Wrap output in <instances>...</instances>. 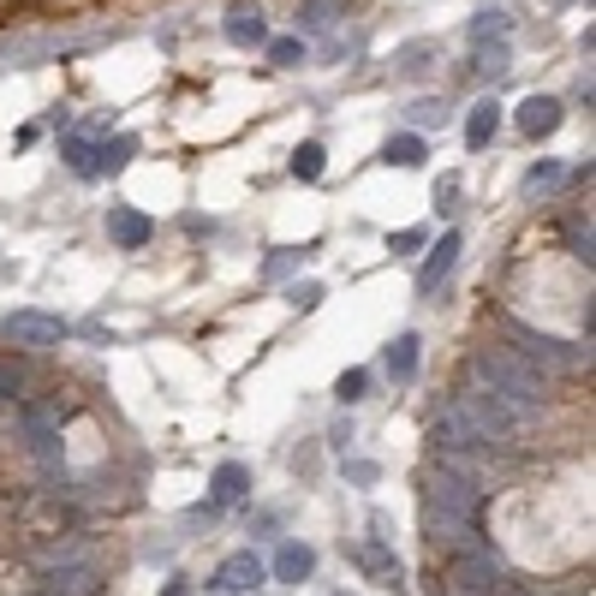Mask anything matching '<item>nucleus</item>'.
Masks as SVG:
<instances>
[{"instance_id":"1","label":"nucleus","mask_w":596,"mask_h":596,"mask_svg":"<svg viewBox=\"0 0 596 596\" xmlns=\"http://www.w3.org/2000/svg\"><path fill=\"white\" fill-rule=\"evenodd\" d=\"M453 412H460L465 424L477 429V441H484V448H489V441H513L519 429H525L531 417H537L531 405L507 400L501 388H489V382H465L460 394H453Z\"/></svg>"},{"instance_id":"2","label":"nucleus","mask_w":596,"mask_h":596,"mask_svg":"<svg viewBox=\"0 0 596 596\" xmlns=\"http://www.w3.org/2000/svg\"><path fill=\"white\" fill-rule=\"evenodd\" d=\"M477 382L501 388L507 400H519V405H531V412H537V400H543V388H549V376H543V364H531L525 352H513L507 340H496V346L477 352Z\"/></svg>"},{"instance_id":"3","label":"nucleus","mask_w":596,"mask_h":596,"mask_svg":"<svg viewBox=\"0 0 596 596\" xmlns=\"http://www.w3.org/2000/svg\"><path fill=\"white\" fill-rule=\"evenodd\" d=\"M501 555L489 549V543H477V549H465V555H448V591L453 596H489L501 585Z\"/></svg>"},{"instance_id":"4","label":"nucleus","mask_w":596,"mask_h":596,"mask_svg":"<svg viewBox=\"0 0 596 596\" xmlns=\"http://www.w3.org/2000/svg\"><path fill=\"white\" fill-rule=\"evenodd\" d=\"M0 335H7L12 346H60L72 328L48 311H12V316H0Z\"/></svg>"},{"instance_id":"5","label":"nucleus","mask_w":596,"mask_h":596,"mask_svg":"<svg viewBox=\"0 0 596 596\" xmlns=\"http://www.w3.org/2000/svg\"><path fill=\"white\" fill-rule=\"evenodd\" d=\"M507 346L525 352L531 364H549V370H561V364H573V358H579L573 346H561V340L537 335V328H525V323H507Z\"/></svg>"},{"instance_id":"6","label":"nucleus","mask_w":596,"mask_h":596,"mask_svg":"<svg viewBox=\"0 0 596 596\" xmlns=\"http://www.w3.org/2000/svg\"><path fill=\"white\" fill-rule=\"evenodd\" d=\"M263 585V561L251 549H239V555H227L221 567H215V579H209V591L215 596H251Z\"/></svg>"},{"instance_id":"7","label":"nucleus","mask_w":596,"mask_h":596,"mask_svg":"<svg viewBox=\"0 0 596 596\" xmlns=\"http://www.w3.org/2000/svg\"><path fill=\"white\" fill-rule=\"evenodd\" d=\"M101 591V573L90 561H66V567H48L42 585H36L31 596H96Z\"/></svg>"},{"instance_id":"8","label":"nucleus","mask_w":596,"mask_h":596,"mask_svg":"<svg viewBox=\"0 0 596 596\" xmlns=\"http://www.w3.org/2000/svg\"><path fill=\"white\" fill-rule=\"evenodd\" d=\"M19 424H24V436H31L36 460L60 465V424H54V412H42V405H19Z\"/></svg>"},{"instance_id":"9","label":"nucleus","mask_w":596,"mask_h":596,"mask_svg":"<svg viewBox=\"0 0 596 596\" xmlns=\"http://www.w3.org/2000/svg\"><path fill=\"white\" fill-rule=\"evenodd\" d=\"M108 239H113L120 251H144L149 239H156V227H149L144 209H132V203H113V209H108Z\"/></svg>"},{"instance_id":"10","label":"nucleus","mask_w":596,"mask_h":596,"mask_svg":"<svg viewBox=\"0 0 596 596\" xmlns=\"http://www.w3.org/2000/svg\"><path fill=\"white\" fill-rule=\"evenodd\" d=\"M352 555H358V567H364V573L376 579V585L400 591L405 567H400V555H388V543H382V537H364V543H358V549H352Z\"/></svg>"},{"instance_id":"11","label":"nucleus","mask_w":596,"mask_h":596,"mask_svg":"<svg viewBox=\"0 0 596 596\" xmlns=\"http://www.w3.org/2000/svg\"><path fill=\"white\" fill-rule=\"evenodd\" d=\"M221 31H227V42H233V48H263V42H269V24H263V12L245 7V0H239V7H227Z\"/></svg>"},{"instance_id":"12","label":"nucleus","mask_w":596,"mask_h":596,"mask_svg":"<svg viewBox=\"0 0 596 596\" xmlns=\"http://www.w3.org/2000/svg\"><path fill=\"white\" fill-rule=\"evenodd\" d=\"M245 496H251V465L221 460V465H215V477H209V507H233Z\"/></svg>"},{"instance_id":"13","label":"nucleus","mask_w":596,"mask_h":596,"mask_svg":"<svg viewBox=\"0 0 596 596\" xmlns=\"http://www.w3.org/2000/svg\"><path fill=\"white\" fill-rule=\"evenodd\" d=\"M453 263H460V233H441V245L429 251L424 269H417V293H436V287L453 275Z\"/></svg>"},{"instance_id":"14","label":"nucleus","mask_w":596,"mask_h":596,"mask_svg":"<svg viewBox=\"0 0 596 596\" xmlns=\"http://www.w3.org/2000/svg\"><path fill=\"white\" fill-rule=\"evenodd\" d=\"M513 120H519V132H525V137H549L555 125H561V101H555V96H525Z\"/></svg>"},{"instance_id":"15","label":"nucleus","mask_w":596,"mask_h":596,"mask_svg":"<svg viewBox=\"0 0 596 596\" xmlns=\"http://www.w3.org/2000/svg\"><path fill=\"white\" fill-rule=\"evenodd\" d=\"M436 448H441V453H472V448H484V441H477V429L465 424L460 412H453V400H448V412L436 417Z\"/></svg>"},{"instance_id":"16","label":"nucleus","mask_w":596,"mask_h":596,"mask_svg":"<svg viewBox=\"0 0 596 596\" xmlns=\"http://www.w3.org/2000/svg\"><path fill=\"white\" fill-rule=\"evenodd\" d=\"M496 132H501V101L484 96L472 113H465V144H472V149H489V144H496Z\"/></svg>"},{"instance_id":"17","label":"nucleus","mask_w":596,"mask_h":596,"mask_svg":"<svg viewBox=\"0 0 596 596\" xmlns=\"http://www.w3.org/2000/svg\"><path fill=\"white\" fill-rule=\"evenodd\" d=\"M311 573H316L311 543H281V555H275V579H281V585H304Z\"/></svg>"},{"instance_id":"18","label":"nucleus","mask_w":596,"mask_h":596,"mask_svg":"<svg viewBox=\"0 0 596 596\" xmlns=\"http://www.w3.org/2000/svg\"><path fill=\"white\" fill-rule=\"evenodd\" d=\"M417 352H424V340H417V335H400L394 346H388V358H382L388 364V382H400V388L417 382Z\"/></svg>"},{"instance_id":"19","label":"nucleus","mask_w":596,"mask_h":596,"mask_svg":"<svg viewBox=\"0 0 596 596\" xmlns=\"http://www.w3.org/2000/svg\"><path fill=\"white\" fill-rule=\"evenodd\" d=\"M382 161H388V168H424V137H417V132L388 137V144H382Z\"/></svg>"},{"instance_id":"20","label":"nucleus","mask_w":596,"mask_h":596,"mask_svg":"<svg viewBox=\"0 0 596 596\" xmlns=\"http://www.w3.org/2000/svg\"><path fill=\"white\" fill-rule=\"evenodd\" d=\"M60 156H66V168L78 173V180H96V144H90V137L72 132L66 144H60Z\"/></svg>"},{"instance_id":"21","label":"nucleus","mask_w":596,"mask_h":596,"mask_svg":"<svg viewBox=\"0 0 596 596\" xmlns=\"http://www.w3.org/2000/svg\"><path fill=\"white\" fill-rule=\"evenodd\" d=\"M465 31H472L477 48H484V42H507V12H501V7H484L472 24H465Z\"/></svg>"},{"instance_id":"22","label":"nucleus","mask_w":596,"mask_h":596,"mask_svg":"<svg viewBox=\"0 0 596 596\" xmlns=\"http://www.w3.org/2000/svg\"><path fill=\"white\" fill-rule=\"evenodd\" d=\"M132 156H137V137H113V144H96V173H120Z\"/></svg>"},{"instance_id":"23","label":"nucleus","mask_w":596,"mask_h":596,"mask_svg":"<svg viewBox=\"0 0 596 596\" xmlns=\"http://www.w3.org/2000/svg\"><path fill=\"white\" fill-rule=\"evenodd\" d=\"M323 168H328V149L323 144H299L293 149V180H323Z\"/></svg>"},{"instance_id":"24","label":"nucleus","mask_w":596,"mask_h":596,"mask_svg":"<svg viewBox=\"0 0 596 596\" xmlns=\"http://www.w3.org/2000/svg\"><path fill=\"white\" fill-rule=\"evenodd\" d=\"M561 180H567V168H561V161H537V168L525 173V192H555Z\"/></svg>"},{"instance_id":"25","label":"nucleus","mask_w":596,"mask_h":596,"mask_svg":"<svg viewBox=\"0 0 596 596\" xmlns=\"http://www.w3.org/2000/svg\"><path fill=\"white\" fill-rule=\"evenodd\" d=\"M263 48H269L275 66H299L304 60V36H275V42H263Z\"/></svg>"},{"instance_id":"26","label":"nucleus","mask_w":596,"mask_h":596,"mask_svg":"<svg viewBox=\"0 0 596 596\" xmlns=\"http://www.w3.org/2000/svg\"><path fill=\"white\" fill-rule=\"evenodd\" d=\"M507 66H513V60H507V42H489V48H477V72H484L489 84H496Z\"/></svg>"},{"instance_id":"27","label":"nucleus","mask_w":596,"mask_h":596,"mask_svg":"<svg viewBox=\"0 0 596 596\" xmlns=\"http://www.w3.org/2000/svg\"><path fill=\"white\" fill-rule=\"evenodd\" d=\"M364 388H370V376H364V370H346V376L335 382V400H340V405H358Z\"/></svg>"},{"instance_id":"28","label":"nucleus","mask_w":596,"mask_h":596,"mask_svg":"<svg viewBox=\"0 0 596 596\" xmlns=\"http://www.w3.org/2000/svg\"><path fill=\"white\" fill-rule=\"evenodd\" d=\"M429 54H436V42H405L400 48V72H424Z\"/></svg>"},{"instance_id":"29","label":"nucleus","mask_w":596,"mask_h":596,"mask_svg":"<svg viewBox=\"0 0 596 596\" xmlns=\"http://www.w3.org/2000/svg\"><path fill=\"white\" fill-rule=\"evenodd\" d=\"M417 245H424V227H400V233H388V251H394V257H412Z\"/></svg>"},{"instance_id":"30","label":"nucleus","mask_w":596,"mask_h":596,"mask_svg":"<svg viewBox=\"0 0 596 596\" xmlns=\"http://www.w3.org/2000/svg\"><path fill=\"white\" fill-rule=\"evenodd\" d=\"M412 120H417V125H441V120H448V108H441V101H417Z\"/></svg>"},{"instance_id":"31","label":"nucleus","mask_w":596,"mask_h":596,"mask_svg":"<svg viewBox=\"0 0 596 596\" xmlns=\"http://www.w3.org/2000/svg\"><path fill=\"white\" fill-rule=\"evenodd\" d=\"M287 299H293L299 311H311V304L323 299V287H316V281H299V287H293V293H287Z\"/></svg>"},{"instance_id":"32","label":"nucleus","mask_w":596,"mask_h":596,"mask_svg":"<svg viewBox=\"0 0 596 596\" xmlns=\"http://www.w3.org/2000/svg\"><path fill=\"white\" fill-rule=\"evenodd\" d=\"M328 19H335V7H304V31H323Z\"/></svg>"},{"instance_id":"33","label":"nucleus","mask_w":596,"mask_h":596,"mask_svg":"<svg viewBox=\"0 0 596 596\" xmlns=\"http://www.w3.org/2000/svg\"><path fill=\"white\" fill-rule=\"evenodd\" d=\"M346 477H352V484H376V465H370V460H352Z\"/></svg>"},{"instance_id":"34","label":"nucleus","mask_w":596,"mask_h":596,"mask_svg":"<svg viewBox=\"0 0 596 596\" xmlns=\"http://www.w3.org/2000/svg\"><path fill=\"white\" fill-rule=\"evenodd\" d=\"M489 596H525V591H519V585H507V579H501V585L489 591Z\"/></svg>"},{"instance_id":"35","label":"nucleus","mask_w":596,"mask_h":596,"mask_svg":"<svg viewBox=\"0 0 596 596\" xmlns=\"http://www.w3.org/2000/svg\"><path fill=\"white\" fill-rule=\"evenodd\" d=\"M335 596H358V591H335Z\"/></svg>"}]
</instances>
